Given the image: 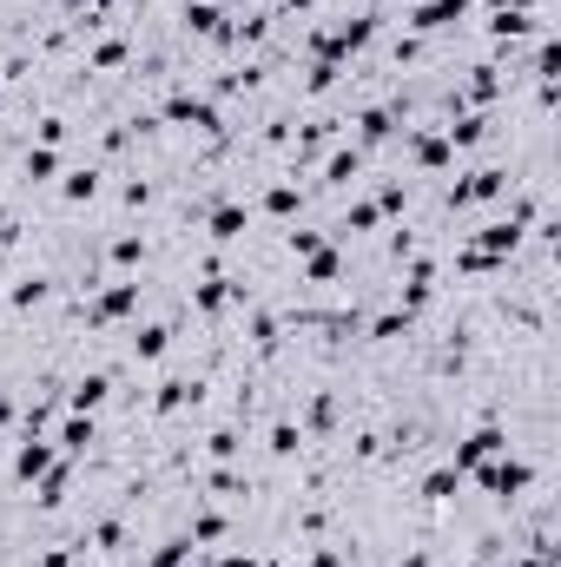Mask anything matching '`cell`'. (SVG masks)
Masks as SVG:
<instances>
[{"mask_svg": "<svg viewBox=\"0 0 561 567\" xmlns=\"http://www.w3.org/2000/svg\"><path fill=\"white\" fill-rule=\"evenodd\" d=\"M145 251H152V245H145L140 231H120V238H106V258L120 265V278H133V271H140Z\"/></svg>", "mask_w": 561, "mask_h": 567, "instance_id": "5bb4252c", "label": "cell"}, {"mask_svg": "<svg viewBox=\"0 0 561 567\" xmlns=\"http://www.w3.org/2000/svg\"><path fill=\"white\" fill-rule=\"evenodd\" d=\"M86 567H93V561H86Z\"/></svg>", "mask_w": 561, "mask_h": 567, "instance_id": "f546056e", "label": "cell"}, {"mask_svg": "<svg viewBox=\"0 0 561 567\" xmlns=\"http://www.w3.org/2000/svg\"><path fill=\"white\" fill-rule=\"evenodd\" d=\"M0 93H7V80H0Z\"/></svg>", "mask_w": 561, "mask_h": 567, "instance_id": "83f0119b", "label": "cell"}, {"mask_svg": "<svg viewBox=\"0 0 561 567\" xmlns=\"http://www.w3.org/2000/svg\"><path fill=\"white\" fill-rule=\"evenodd\" d=\"M344 278V258L337 251H310V284H337Z\"/></svg>", "mask_w": 561, "mask_h": 567, "instance_id": "484cf974", "label": "cell"}, {"mask_svg": "<svg viewBox=\"0 0 561 567\" xmlns=\"http://www.w3.org/2000/svg\"><path fill=\"white\" fill-rule=\"evenodd\" d=\"M53 468V442L47 435H20V449H13V482L27 488L33 475H47Z\"/></svg>", "mask_w": 561, "mask_h": 567, "instance_id": "ba28073f", "label": "cell"}, {"mask_svg": "<svg viewBox=\"0 0 561 567\" xmlns=\"http://www.w3.org/2000/svg\"><path fill=\"white\" fill-rule=\"evenodd\" d=\"M377 218H384L377 205H344V218H337V231H344V238H370V231H377Z\"/></svg>", "mask_w": 561, "mask_h": 567, "instance_id": "7402d4cb", "label": "cell"}, {"mask_svg": "<svg viewBox=\"0 0 561 567\" xmlns=\"http://www.w3.org/2000/svg\"><path fill=\"white\" fill-rule=\"evenodd\" d=\"M126 60H133V40H126V33H113V40H100V47L86 53V73H120Z\"/></svg>", "mask_w": 561, "mask_h": 567, "instance_id": "9a60e30c", "label": "cell"}, {"mask_svg": "<svg viewBox=\"0 0 561 567\" xmlns=\"http://www.w3.org/2000/svg\"><path fill=\"white\" fill-rule=\"evenodd\" d=\"M502 449H509V435H502L496 423H482L462 449H456V462H449V468H456V475H462V468H482V462H489V455H502Z\"/></svg>", "mask_w": 561, "mask_h": 567, "instance_id": "52a82bcc", "label": "cell"}, {"mask_svg": "<svg viewBox=\"0 0 561 567\" xmlns=\"http://www.w3.org/2000/svg\"><path fill=\"white\" fill-rule=\"evenodd\" d=\"M456 482H462L456 468H436V475L422 482V502H456Z\"/></svg>", "mask_w": 561, "mask_h": 567, "instance_id": "d4e9b609", "label": "cell"}, {"mask_svg": "<svg viewBox=\"0 0 561 567\" xmlns=\"http://www.w3.org/2000/svg\"><path fill=\"white\" fill-rule=\"evenodd\" d=\"M529 482H536V468H529V462H496V468L482 475V488L496 495V508H509V502H516Z\"/></svg>", "mask_w": 561, "mask_h": 567, "instance_id": "8992f818", "label": "cell"}, {"mask_svg": "<svg viewBox=\"0 0 561 567\" xmlns=\"http://www.w3.org/2000/svg\"><path fill=\"white\" fill-rule=\"evenodd\" d=\"M67 140H73V120H67V113H40V120H33V145H53V152H60Z\"/></svg>", "mask_w": 561, "mask_h": 567, "instance_id": "44dd1931", "label": "cell"}, {"mask_svg": "<svg viewBox=\"0 0 561 567\" xmlns=\"http://www.w3.org/2000/svg\"><path fill=\"white\" fill-rule=\"evenodd\" d=\"M304 442H310V435L290 423V416H278V423H272V455H278V462H304Z\"/></svg>", "mask_w": 561, "mask_h": 567, "instance_id": "d6986e66", "label": "cell"}, {"mask_svg": "<svg viewBox=\"0 0 561 567\" xmlns=\"http://www.w3.org/2000/svg\"><path fill=\"white\" fill-rule=\"evenodd\" d=\"M93 442H100V423H93V416H67V423H60V455H73V462H80Z\"/></svg>", "mask_w": 561, "mask_h": 567, "instance_id": "e0dca14e", "label": "cell"}, {"mask_svg": "<svg viewBox=\"0 0 561 567\" xmlns=\"http://www.w3.org/2000/svg\"><path fill=\"white\" fill-rule=\"evenodd\" d=\"M185 561H192V535L178 528V535H165V542L152 548V561H145V567H185Z\"/></svg>", "mask_w": 561, "mask_h": 567, "instance_id": "603a6c76", "label": "cell"}, {"mask_svg": "<svg viewBox=\"0 0 561 567\" xmlns=\"http://www.w3.org/2000/svg\"><path fill=\"white\" fill-rule=\"evenodd\" d=\"M265 212H272V218H284V225H290V218L304 212V192H297L290 178H272V185H265Z\"/></svg>", "mask_w": 561, "mask_h": 567, "instance_id": "ac0fdd59", "label": "cell"}, {"mask_svg": "<svg viewBox=\"0 0 561 567\" xmlns=\"http://www.w3.org/2000/svg\"><path fill=\"white\" fill-rule=\"evenodd\" d=\"M198 488H212V502H252V495H258V482L238 475V468H205Z\"/></svg>", "mask_w": 561, "mask_h": 567, "instance_id": "9c48e42d", "label": "cell"}, {"mask_svg": "<svg viewBox=\"0 0 561 567\" xmlns=\"http://www.w3.org/2000/svg\"><path fill=\"white\" fill-rule=\"evenodd\" d=\"M126 567H140V561H126Z\"/></svg>", "mask_w": 561, "mask_h": 567, "instance_id": "f1b7e54d", "label": "cell"}, {"mask_svg": "<svg viewBox=\"0 0 561 567\" xmlns=\"http://www.w3.org/2000/svg\"><path fill=\"white\" fill-rule=\"evenodd\" d=\"M13 423V396H7V390H0V429Z\"/></svg>", "mask_w": 561, "mask_h": 567, "instance_id": "4316f807", "label": "cell"}, {"mask_svg": "<svg viewBox=\"0 0 561 567\" xmlns=\"http://www.w3.org/2000/svg\"><path fill=\"white\" fill-rule=\"evenodd\" d=\"M53 172H60V152H53V145H27V158H20V185L33 192V185H47Z\"/></svg>", "mask_w": 561, "mask_h": 567, "instance_id": "2e32d148", "label": "cell"}, {"mask_svg": "<svg viewBox=\"0 0 561 567\" xmlns=\"http://www.w3.org/2000/svg\"><path fill=\"white\" fill-rule=\"evenodd\" d=\"M172 337H178V317H152V323H133V330H126V357H133V363H159V357L172 350Z\"/></svg>", "mask_w": 561, "mask_h": 567, "instance_id": "3957f363", "label": "cell"}, {"mask_svg": "<svg viewBox=\"0 0 561 567\" xmlns=\"http://www.w3.org/2000/svg\"><path fill=\"white\" fill-rule=\"evenodd\" d=\"M113 390H120V370H80V377L67 383V396H60V403H67L73 416H93V410H106V403H113Z\"/></svg>", "mask_w": 561, "mask_h": 567, "instance_id": "6da1fadb", "label": "cell"}, {"mask_svg": "<svg viewBox=\"0 0 561 567\" xmlns=\"http://www.w3.org/2000/svg\"><path fill=\"white\" fill-rule=\"evenodd\" d=\"M152 198H159V185H152V178H145V172H133V178H126V185H120V205H126V212H145V205H152Z\"/></svg>", "mask_w": 561, "mask_h": 567, "instance_id": "cb8c5ba5", "label": "cell"}, {"mask_svg": "<svg viewBox=\"0 0 561 567\" xmlns=\"http://www.w3.org/2000/svg\"><path fill=\"white\" fill-rule=\"evenodd\" d=\"M205 238H212V245H245V238H252V205L218 198V205L205 212Z\"/></svg>", "mask_w": 561, "mask_h": 567, "instance_id": "7a4b0ae2", "label": "cell"}, {"mask_svg": "<svg viewBox=\"0 0 561 567\" xmlns=\"http://www.w3.org/2000/svg\"><path fill=\"white\" fill-rule=\"evenodd\" d=\"M205 455H212V462H232V455H245V429H238V423H218L212 435H205Z\"/></svg>", "mask_w": 561, "mask_h": 567, "instance_id": "ffe728a7", "label": "cell"}, {"mask_svg": "<svg viewBox=\"0 0 561 567\" xmlns=\"http://www.w3.org/2000/svg\"><path fill=\"white\" fill-rule=\"evenodd\" d=\"M100 178H106V165H93V158H86V165H73V172H67L60 198H67V205H93V198H100Z\"/></svg>", "mask_w": 561, "mask_h": 567, "instance_id": "7c38bea8", "label": "cell"}, {"mask_svg": "<svg viewBox=\"0 0 561 567\" xmlns=\"http://www.w3.org/2000/svg\"><path fill=\"white\" fill-rule=\"evenodd\" d=\"M225 27H232V20H225L212 0H178V33H185V40H218V47H225Z\"/></svg>", "mask_w": 561, "mask_h": 567, "instance_id": "277c9868", "label": "cell"}, {"mask_svg": "<svg viewBox=\"0 0 561 567\" xmlns=\"http://www.w3.org/2000/svg\"><path fill=\"white\" fill-rule=\"evenodd\" d=\"M185 535H192V548H218V542L232 535V515H218V508H198V515L185 522Z\"/></svg>", "mask_w": 561, "mask_h": 567, "instance_id": "4fadbf2b", "label": "cell"}, {"mask_svg": "<svg viewBox=\"0 0 561 567\" xmlns=\"http://www.w3.org/2000/svg\"><path fill=\"white\" fill-rule=\"evenodd\" d=\"M47 297H53V278H47V271H20L13 290H7V310H13V317H27V310H40Z\"/></svg>", "mask_w": 561, "mask_h": 567, "instance_id": "30bf717a", "label": "cell"}, {"mask_svg": "<svg viewBox=\"0 0 561 567\" xmlns=\"http://www.w3.org/2000/svg\"><path fill=\"white\" fill-rule=\"evenodd\" d=\"M469 0H429V7H410V27L417 33H442V27H462Z\"/></svg>", "mask_w": 561, "mask_h": 567, "instance_id": "8fae6325", "label": "cell"}, {"mask_svg": "<svg viewBox=\"0 0 561 567\" xmlns=\"http://www.w3.org/2000/svg\"><path fill=\"white\" fill-rule=\"evenodd\" d=\"M364 165H370V152H364V145H337V152H330V165H324V192H350V185L364 178Z\"/></svg>", "mask_w": 561, "mask_h": 567, "instance_id": "5b68a950", "label": "cell"}]
</instances>
